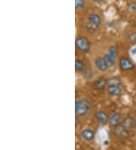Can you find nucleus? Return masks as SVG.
Wrapping results in <instances>:
<instances>
[{"label":"nucleus","instance_id":"nucleus-1","mask_svg":"<svg viewBox=\"0 0 136 150\" xmlns=\"http://www.w3.org/2000/svg\"><path fill=\"white\" fill-rule=\"evenodd\" d=\"M90 109V104L87 100L81 99V100L76 101L75 110H76V115L79 117H83L85 115H87Z\"/></svg>","mask_w":136,"mask_h":150},{"label":"nucleus","instance_id":"nucleus-2","mask_svg":"<svg viewBox=\"0 0 136 150\" xmlns=\"http://www.w3.org/2000/svg\"><path fill=\"white\" fill-rule=\"evenodd\" d=\"M76 46L82 52H87L90 49V44L85 37H78L76 40Z\"/></svg>","mask_w":136,"mask_h":150},{"label":"nucleus","instance_id":"nucleus-3","mask_svg":"<svg viewBox=\"0 0 136 150\" xmlns=\"http://www.w3.org/2000/svg\"><path fill=\"white\" fill-rule=\"evenodd\" d=\"M106 61L107 62L108 64L110 65H113L116 62V48L114 46H112L110 47L108 50V52L104 56Z\"/></svg>","mask_w":136,"mask_h":150},{"label":"nucleus","instance_id":"nucleus-4","mask_svg":"<svg viewBox=\"0 0 136 150\" xmlns=\"http://www.w3.org/2000/svg\"><path fill=\"white\" fill-rule=\"evenodd\" d=\"M89 21L90 23L92 28L94 29H96L100 26L101 23V19L100 18L99 15L95 13H92L89 16Z\"/></svg>","mask_w":136,"mask_h":150},{"label":"nucleus","instance_id":"nucleus-5","mask_svg":"<svg viewBox=\"0 0 136 150\" xmlns=\"http://www.w3.org/2000/svg\"><path fill=\"white\" fill-rule=\"evenodd\" d=\"M120 69L124 71H126L132 69L134 68V64L129 59L125 58V57H123L120 60Z\"/></svg>","mask_w":136,"mask_h":150},{"label":"nucleus","instance_id":"nucleus-6","mask_svg":"<svg viewBox=\"0 0 136 150\" xmlns=\"http://www.w3.org/2000/svg\"><path fill=\"white\" fill-rule=\"evenodd\" d=\"M94 64L96 68H98L99 71H105L108 68V63L106 61L105 58H102V57H98L95 59V62H94Z\"/></svg>","mask_w":136,"mask_h":150},{"label":"nucleus","instance_id":"nucleus-7","mask_svg":"<svg viewBox=\"0 0 136 150\" xmlns=\"http://www.w3.org/2000/svg\"><path fill=\"white\" fill-rule=\"evenodd\" d=\"M115 132L119 137L122 138H126L129 137V132L127 131V129L123 125H116Z\"/></svg>","mask_w":136,"mask_h":150},{"label":"nucleus","instance_id":"nucleus-8","mask_svg":"<svg viewBox=\"0 0 136 150\" xmlns=\"http://www.w3.org/2000/svg\"><path fill=\"white\" fill-rule=\"evenodd\" d=\"M120 86H116V85H108L107 87V92L108 93L113 96H118L121 94V89Z\"/></svg>","mask_w":136,"mask_h":150},{"label":"nucleus","instance_id":"nucleus-9","mask_svg":"<svg viewBox=\"0 0 136 150\" xmlns=\"http://www.w3.org/2000/svg\"><path fill=\"white\" fill-rule=\"evenodd\" d=\"M123 125L126 129H133L136 127V121L132 117H126L124 119Z\"/></svg>","mask_w":136,"mask_h":150},{"label":"nucleus","instance_id":"nucleus-10","mask_svg":"<svg viewBox=\"0 0 136 150\" xmlns=\"http://www.w3.org/2000/svg\"><path fill=\"white\" fill-rule=\"evenodd\" d=\"M96 117L98 119V121L100 123H101L102 125H105L109 121V117L107 115V114L103 111H99L97 112Z\"/></svg>","mask_w":136,"mask_h":150},{"label":"nucleus","instance_id":"nucleus-11","mask_svg":"<svg viewBox=\"0 0 136 150\" xmlns=\"http://www.w3.org/2000/svg\"><path fill=\"white\" fill-rule=\"evenodd\" d=\"M120 118H121V115L118 112H115L109 118V123L111 126H116V125H118L119 121H120Z\"/></svg>","mask_w":136,"mask_h":150},{"label":"nucleus","instance_id":"nucleus-12","mask_svg":"<svg viewBox=\"0 0 136 150\" xmlns=\"http://www.w3.org/2000/svg\"><path fill=\"white\" fill-rule=\"evenodd\" d=\"M107 83V81L105 78L104 77H100L94 82V87L96 88L97 90H103L104 88L105 87Z\"/></svg>","mask_w":136,"mask_h":150},{"label":"nucleus","instance_id":"nucleus-13","mask_svg":"<svg viewBox=\"0 0 136 150\" xmlns=\"http://www.w3.org/2000/svg\"><path fill=\"white\" fill-rule=\"evenodd\" d=\"M94 134L92 130H89V129H85L82 132V137L84 139L88 141H90L94 138Z\"/></svg>","mask_w":136,"mask_h":150},{"label":"nucleus","instance_id":"nucleus-14","mask_svg":"<svg viewBox=\"0 0 136 150\" xmlns=\"http://www.w3.org/2000/svg\"><path fill=\"white\" fill-rule=\"evenodd\" d=\"M84 68H85V64H84L83 62L80 59H76L75 61V69L76 71H83Z\"/></svg>","mask_w":136,"mask_h":150},{"label":"nucleus","instance_id":"nucleus-15","mask_svg":"<svg viewBox=\"0 0 136 150\" xmlns=\"http://www.w3.org/2000/svg\"><path fill=\"white\" fill-rule=\"evenodd\" d=\"M108 85H116V86H120L121 85V81L117 77H113L108 81Z\"/></svg>","mask_w":136,"mask_h":150},{"label":"nucleus","instance_id":"nucleus-16","mask_svg":"<svg viewBox=\"0 0 136 150\" xmlns=\"http://www.w3.org/2000/svg\"><path fill=\"white\" fill-rule=\"evenodd\" d=\"M85 0H75V6L76 8L80 9L85 7Z\"/></svg>","mask_w":136,"mask_h":150},{"label":"nucleus","instance_id":"nucleus-17","mask_svg":"<svg viewBox=\"0 0 136 150\" xmlns=\"http://www.w3.org/2000/svg\"><path fill=\"white\" fill-rule=\"evenodd\" d=\"M127 39L128 40L131 42H134L136 41V33H134V32H131L128 34L127 36Z\"/></svg>","mask_w":136,"mask_h":150},{"label":"nucleus","instance_id":"nucleus-18","mask_svg":"<svg viewBox=\"0 0 136 150\" xmlns=\"http://www.w3.org/2000/svg\"><path fill=\"white\" fill-rule=\"evenodd\" d=\"M93 75V73L92 71H91V69H89V68H88V69L85 70V71H84V76H85V78H91V77H92Z\"/></svg>","mask_w":136,"mask_h":150},{"label":"nucleus","instance_id":"nucleus-19","mask_svg":"<svg viewBox=\"0 0 136 150\" xmlns=\"http://www.w3.org/2000/svg\"><path fill=\"white\" fill-rule=\"evenodd\" d=\"M129 9L133 12H136V2H132L129 4Z\"/></svg>","mask_w":136,"mask_h":150},{"label":"nucleus","instance_id":"nucleus-20","mask_svg":"<svg viewBox=\"0 0 136 150\" xmlns=\"http://www.w3.org/2000/svg\"><path fill=\"white\" fill-rule=\"evenodd\" d=\"M94 1L95 2H103L104 0H94Z\"/></svg>","mask_w":136,"mask_h":150},{"label":"nucleus","instance_id":"nucleus-21","mask_svg":"<svg viewBox=\"0 0 136 150\" xmlns=\"http://www.w3.org/2000/svg\"><path fill=\"white\" fill-rule=\"evenodd\" d=\"M132 53L133 54H136V48L132 50Z\"/></svg>","mask_w":136,"mask_h":150}]
</instances>
